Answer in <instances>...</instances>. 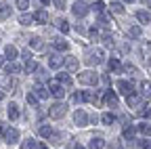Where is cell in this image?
<instances>
[{
	"instance_id": "cell-43",
	"label": "cell",
	"mask_w": 151,
	"mask_h": 149,
	"mask_svg": "<svg viewBox=\"0 0 151 149\" xmlns=\"http://www.w3.org/2000/svg\"><path fill=\"white\" fill-rule=\"evenodd\" d=\"M124 69H126V71H130V73H134V71H137V69H134V65H128V63L124 65Z\"/></svg>"
},
{
	"instance_id": "cell-24",
	"label": "cell",
	"mask_w": 151,
	"mask_h": 149,
	"mask_svg": "<svg viewBox=\"0 0 151 149\" xmlns=\"http://www.w3.org/2000/svg\"><path fill=\"white\" fill-rule=\"evenodd\" d=\"M101 122H103V124H113V122H116V116L109 114V111H105V114L101 116Z\"/></svg>"
},
{
	"instance_id": "cell-5",
	"label": "cell",
	"mask_w": 151,
	"mask_h": 149,
	"mask_svg": "<svg viewBox=\"0 0 151 149\" xmlns=\"http://www.w3.org/2000/svg\"><path fill=\"white\" fill-rule=\"evenodd\" d=\"M88 114H86V111L84 109H78V111H76V114H73V122L76 124H78V126H86L88 124Z\"/></svg>"
},
{
	"instance_id": "cell-45",
	"label": "cell",
	"mask_w": 151,
	"mask_h": 149,
	"mask_svg": "<svg viewBox=\"0 0 151 149\" xmlns=\"http://www.w3.org/2000/svg\"><path fill=\"white\" fill-rule=\"evenodd\" d=\"M23 59H25V61H27V59H32V53H29V50H25V53H23Z\"/></svg>"
},
{
	"instance_id": "cell-3",
	"label": "cell",
	"mask_w": 151,
	"mask_h": 149,
	"mask_svg": "<svg viewBox=\"0 0 151 149\" xmlns=\"http://www.w3.org/2000/svg\"><path fill=\"white\" fill-rule=\"evenodd\" d=\"M48 92H50V95H55L57 99H63L65 97V90H63V86L59 84V82H57V80H48Z\"/></svg>"
},
{
	"instance_id": "cell-50",
	"label": "cell",
	"mask_w": 151,
	"mask_h": 149,
	"mask_svg": "<svg viewBox=\"0 0 151 149\" xmlns=\"http://www.w3.org/2000/svg\"><path fill=\"white\" fill-rule=\"evenodd\" d=\"M147 6H149V9H151V2H147Z\"/></svg>"
},
{
	"instance_id": "cell-21",
	"label": "cell",
	"mask_w": 151,
	"mask_h": 149,
	"mask_svg": "<svg viewBox=\"0 0 151 149\" xmlns=\"http://www.w3.org/2000/svg\"><path fill=\"white\" fill-rule=\"evenodd\" d=\"M137 19H139L141 23H149V21H151V15H149L147 11H137Z\"/></svg>"
},
{
	"instance_id": "cell-29",
	"label": "cell",
	"mask_w": 151,
	"mask_h": 149,
	"mask_svg": "<svg viewBox=\"0 0 151 149\" xmlns=\"http://www.w3.org/2000/svg\"><path fill=\"white\" fill-rule=\"evenodd\" d=\"M128 34H130V38H141V27L139 25H132L128 30Z\"/></svg>"
},
{
	"instance_id": "cell-53",
	"label": "cell",
	"mask_w": 151,
	"mask_h": 149,
	"mask_svg": "<svg viewBox=\"0 0 151 149\" xmlns=\"http://www.w3.org/2000/svg\"><path fill=\"white\" fill-rule=\"evenodd\" d=\"M149 63H151V57H149Z\"/></svg>"
},
{
	"instance_id": "cell-23",
	"label": "cell",
	"mask_w": 151,
	"mask_h": 149,
	"mask_svg": "<svg viewBox=\"0 0 151 149\" xmlns=\"http://www.w3.org/2000/svg\"><path fill=\"white\" fill-rule=\"evenodd\" d=\"M84 101H88V103H97L99 101V97H97V92H92V90H88V92H84Z\"/></svg>"
},
{
	"instance_id": "cell-19",
	"label": "cell",
	"mask_w": 151,
	"mask_h": 149,
	"mask_svg": "<svg viewBox=\"0 0 151 149\" xmlns=\"http://www.w3.org/2000/svg\"><path fill=\"white\" fill-rule=\"evenodd\" d=\"M4 57H6V59H9V61H15V59H17V48H15V46H11V44H9V46H6V48H4Z\"/></svg>"
},
{
	"instance_id": "cell-49",
	"label": "cell",
	"mask_w": 151,
	"mask_h": 149,
	"mask_svg": "<svg viewBox=\"0 0 151 149\" xmlns=\"http://www.w3.org/2000/svg\"><path fill=\"white\" fill-rule=\"evenodd\" d=\"M2 99H4V95H2V92H0V101H2Z\"/></svg>"
},
{
	"instance_id": "cell-36",
	"label": "cell",
	"mask_w": 151,
	"mask_h": 149,
	"mask_svg": "<svg viewBox=\"0 0 151 149\" xmlns=\"http://www.w3.org/2000/svg\"><path fill=\"white\" fill-rule=\"evenodd\" d=\"M55 46H57V48H59V50H67V46H69V44H67L65 40H61V38H59V40H57V42H55Z\"/></svg>"
},
{
	"instance_id": "cell-7",
	"label": "cell",
	"mask_w": 151,
	"mask_h": 149,
	"mask_svg": "<svg viewBox=\"0 0 151 149\" xmlns=\"http://www.w3.org/2000/svg\"><path fill=\"white\" fill-rule=\"evenodd\" d=\"M48 95H50V92H48V88L44 84H36L34 86V97L36 99H48Z\"/></svg>"
},
{
	"instance_id": "cell-18",
	"label": "cell",
	"mask_w": 151,
	"mask_h": 149,
	"mask_svg": "<svg viewBox=\"0 0 151 149\" xmlns=\"http://www.w3.org/2000/svg\"><path fill=\"white\" fill-rule=\"evenodd\" d=\"M57 82H59L61 86H71L73 84V80L67 76V73H59V76H57Z\"/></svg>"
},
{
	"instance_id": "cell-1",
	"label": "cell",
	"mask_w": 151,
	"mask_h": 149,
	"mask_svg": "<svg viewBox=\"0 0 151 149\" xmlns=\"http://www.w3.org/2000/svg\"><path fill=\"white\" fill-rule=\"evenodd\" d=\"M78 80H80L82 84H88V86H97V82H99V76H97L94 71L86 69V71L78 73Z\"/></svg>"
},
{
	"instance_id": "cell-48",
	"label": "cell",
	"mask_w": 151,
	"mask_h": 149,
	"mask_svg": "<svg viewBox=\"0 0 151 149\" xmlns=\"http://www.w3.org/2000/svg\"><path fill=\"white\" fill-rule=\"evenodd\" d=\"M145 116H147V118H151V109H149V111H147V114H145Z\"/></svg>"
},
{
	"instance_id": "cell-6",
	"label": "cell",
	"mask_w": 151,
	"mask_h": 149,
	"mask_svg": "<svg viewBox=\"0 0 151 149\" xmlns=\"http://www.w3.org/2000/svg\"><path fill=\"white\" fill-rule=\"evenodd\" d=\"M116 88L122 92V95H132V92H134V88H132V84L130 82H126V80H118V84H116Z\"/></svg>"
},
{
	"instance_id": "cell-8",
	"label": "cell",
	"mask_w": 151,
	"mask_h": 149,
	"mask_svg": "<svg viewBox=\"0 0 151 149\" xmlns=\"http://www.w3.org/2000/svg\"><path fill=\"white\" fill-rule=\"evenodd\" d=\"M4 139H6V143H9V145L17 143V141H19V130H17V128H6Z\"/></svg>"
},
{
	"instance_id": "cell-30",
	"label": "cell",
	"mask_w": 151,
	"mask_h": 149,
	"mask_svg": "<svg viewBox=\"0 0 151 149\" xmlns=\"http://www.w3.org/2000/svg\"><path fill=\"white\" fill-rule=\"evenodd\" d=\"M57 27H59L63 34H67V32H69V25H67V21H65V19H57Z\"/></svg>"
},
{
	"instance_id": "cell-35",
	"label": "cell",
	"mask_w": 151,
	"mask_h": 149,
	"mask_svg": "<svg viewBox=\"0 0 151 149\" xmlns=\"http://www.w3.org/2000/svg\"><path fill=\"white\" fill-rule=\"evenodd\" d=\"M15 6H19L21 11H25L29 6V0H15Z\"/></svg>"
},
{
	"instance_id": "cell-27",
	"label": "cell",
	"mask_w": 151,
	"mask_h": 149,
	"mask_svg": "<svg viewBox=\"0 0 151 149\" xmlns=\"http://www.w3.org/2000/svg\"><path fill=\"white\" fill-rule=\"evenodd\" d=\"M19 23H21V25H32L34 23V17L32 15H21V17H19Z\"/></svg>"
},
{
	"instance_id": "cell-10",
	"label": "cell",
	"mask_w": 151,
	"mask_h": 149,
	"mask_svg": "<svg viewBox=\"0 0 151 149\" xmlns=\"http://www.w3.org/2000/svg\"><path fill=\"white\" fill-rule=\"evenodd\" d=\"M61 65H63V57H59V55H50L48 67H50V69H59Z\"/></svg>"
},
{
	"instance_id": "cell-17",
	"label": "cell",
	"mask_w": 151,
	"mask_h": 149,
	"mask_svg": "<svg viewBox=\"0 0 151 149\" xmlns=\"http://www.w3.org/2000/svg\"><path fill=\"white\" fill-rule=\"evenodd\" d=\"M9 15H11V4L9 2H2V4H0V21H4Z\"/></svg>"
},
{
	"instance_id": "cell-16",
	"label": "cell",
	"mask_w": 151,
	"mask_h": 149,
	"mask_svg": "<svg viewBox=\"0 0 151 149\" xmlns=\"http://www.w3.org/2000/svg\"><path fill=\"white\" fill-rule=\"evenodd\" d=\"M6 114H9L11 120H17V118H19V105H17V103H11L9 109H6Z\"/></svg>"
},
{
	"instance_id": "cell-26",
	"label": "cell",
	"mask_w": 151,
	"mask_h": 149,
	"mask_svg": "<svg viewBox=\"0 0 151 149\" xmlns=\"http://www.w3.org/2000/svg\"><path fill=\"white\" fill-rule=\"evenodd\" d=\"M134 135H137V128L134 126H126L124 128V139H132Z\"/></svg>"
},
{
	"instance_id": "cell-25",
	"label": "cell",
	"mask_w": 151,
	"mask_h": 149,
	"mask_svg": "<svg viewBox=\"0 0 151 149\" xmlns=\"http://www.w3.org/2000/svg\"><path fill=\"white\" fill-rule=\"evenodd\" d=\"M141 95L143 97H147V95H151V82H141Z\"/></svg>"
},
{
	"instance_id": "cell-11",
	"label": "cell",
	"mask_w": 151,
	"mask_h": 149,
	"mask_svg": "<svg viewBox=\"0 0 151 149\" xmlns=\"http://www.w3.org/2000/svg\"><path fill=\"white\" fill-rule=\"evenodd\" d=\"M32 17H34V21H38V23H46V21H48V13H46L44 9L36 11V13H34Z\"/></svg>"
},
{
	"instance_id": "cell-38",
	"label": "cell",
	"mask_w": 151,
	"mask_h": 149,
	"mask_svg": "<svg viewBox=\"0 0 151 149\" xmlns=\"http://www.w3.org/2000/svg\"><path fill=\"white\" fill-rule=\"evenodd\" d=\"M92 9H94V11H97V13H103V9H105V4L101 2V0H97V2H94V4H92Z\"/></svg>"
},
{
	"instance_id": "cell-40",
	"label": "cell",
	"mask_w": 151,
	"mask_h": 149,
	"mask_svg": "<svg viewBox=\"0 0 151 149\" xmlns=\"http://www.w3.org/2000/svg\"><path fill=\"white\" fill-rule=\"evenodd\" d=\"M71 101H73V103H82V101H84V97H82V92H73V97H71Z\"/></svg>"
},
{
	"instance_id": "cell-4",
	"label": "cell",
	"mask_w": 151,
	"mask_h": 149,
	"mask_svg": "<svg viewBox=\"0 0 151 149\" xmlns=\"http://www.w3.org/2000/svg\"><path fill=\"white\" fill-rule=\"evenodd\" d=\"M71 11H73L76 17H84V15L88 13V4L82 2V0H78V2H73V4H71Z\"/></svg>"
},
{
	"instance_id": "cell-39",
	"label": "cell",
	"mask_w": 151,
	"mask_h": 149,
	"mask_svg": "<svg viewBox=\"0 0 151 149\" xmlns=\"http://www.w3.org/2000/svg\"><path fill=\"white\" fill-rule=\"evenodd\" d=\"M36 71H38V78H40V80H48V73H46V71H44L42 67H38Z\"/></svg>"
},
{
	"instance_id": "cell-42",
	"label": "cell",
	"mask_w": 151,
	"mask_h": 149,
	"mask_svg": "<svg viewBox=\"0 0 151 149\" xmlns=\"http://www.w3.org/2000/svg\"><path fill=\"white\" fill-rule=\"evenodd\" d=\"M4 132H6V124L0 122V137H4Z\"/></svg>"
},
{
	"instance_id": "cell-46",
	"label": "cell",
	"mask_w": 151,
	"mask_h": 149,
	"mask_svg": "<svg viewBox=\"0 0 151 149\" xmlns=\"http://www.w3.org/2000/svg\"><path fill=\"white\" fill-rule=\"evenodd\" d=\"M40 2H42V4H50V0H40Z\"/></svg>"
},
{
	"instance_id": "cell-47",
	"label": "cell",
	"mask_w": 151,
	"mask_h": 149,
	"mask_svg": "<svg viewBox=\"0 0 151 149\" xmlns=\"http://www.w3.org/2000/svg\"><path fill=\"white\" fill-rule=\"evenodd\" d=\"M73 149H84V147L82 145H73Z\"/></svg>"
},
{
	"instance_id": "cell-14",
	"label": "cell",
	"mask_w": 151,
	"mask_h": 149,
	"mask_svg": "<svg viewBox=\"0 0 151 149\" xmlns=\"http://www.w3.org/2000/svg\"><path fill=\"white\" fill-rule=\"evenodd\" d=\"M38 132H40V137H44V139H50L52 137V128H50V124H42L38 128Z\"/></svg>"
},
{
	"instance_id": "cell-41",
	"label": "cell",
	"mask_w": 151,
	"mask_h": 149,
	"mask_svg": "<svg viewBox=\"0 0 151 149\" xmlns=\"http://www.w3.org/2000/svg\"><path fill=\"white\" fill-rule=\"evenodd\" d=\"M139 145H141V149H151V141H147V139H145V141H141Z\"/></svg>"
},
{
	"instance_id": "cell-13",
	"label": "cell",
	"mask_w": 151,
	"mask_h": 149,
	"mask_svg": "<svg viewBox=\"0 0 151 149\" xmlns=\"http://www.w3.org/2000/svg\"><path fill=\"white\" fill-rule=\"evenodd\" d=\"M88 147H90V149H103V147H105V141H103L101 137H92L90 143H88Z\"/></svg>"
},
{
	"instance_id": "cell-32",
	"label": "cell",
	"mask_w": 151,
	"mask_h": 149,
	"mask_svg": "<svg viewBox=\"0 0 151 149\" xmlns=\"http://www.w3.org/2000/svg\"><path fill=\"white\" fill-rule=\"evenodd\" d=\"M137 130H139L141 135H151V126H149V124H139Z\"/></svg>"
},
{
	"instance_id": "cell-34",
	"label": "cell",
	"mask_w": 151,
	"mask_h": 149,
	"mask_svg": "<svg viewBox=\"0 0 151 149\" xmlns=\"http://www.w3.org/2000/svg\"><path fill=\"white\" fill-rule=\"evenodd\" d=\"M107 65H109V69H113V71H118V69H120V61H118L116 57L109 59V63H107Z\"/></svg>"
},
{
	"instance_id": "cell-2",
	"label": "cell",
	"mask_w": 151,
	"mask_h": 149,
	"mask_svg": "<svg viewBox=\"0 0 151 149\" xmlns=\"http://www.w3.org/2000/svg\"><path fill=\"white\" fill-rule=\"evenodd\" d=\"M65 114H67V107H65V103H55V105L48 109V116H50L52 120H61Z\"/></svg>"
},
{
	"instance_id": "cell-31",
	"label": "cell",
	"mask_w": 151,
	"mask_h": 149,
	"mask_svg": "<svg viewBox=\"0 0 151 149\" xmlns=\"http://www.w3.org/2000/svg\"><path fill=\"white\" fill-rule=\"evenodd\" d=\"M36 69H38V63L34 59H27L25 61V71H36Z\"/></svg>"
},
{
	"instance_id": "cell-22",
	"label": "cell",
	"mask_w": 151,
	"mask_h": 149,
	"mask_svg": "<svg viewBox=\"0 0 151 149\" xmlns=\"http://www.w3.org/2000/svg\"><path fill=\"white\" fill-rule=\"evenodd\" d=\"M4 69H6V73H9V76H11V73H19V71H21V67H19L17 63H13V61H9Z\"/></svg>"
},
{
	"instance_id": "cell-28",
	"label": "cell",
	"mask_w": 151,
	"mask_h": 149,
	"mask_svg": "<svg viewBox=\"0 0 151 149\" xmlns=\"http://www.w3.org/2000/svg\"><path fill=\"white\" fill-rule=\"evenodd\" d=\"M109 9H111L113 13H118V15H122V13H124V4H122V2H111V6H109Z\"/></svg>"
},
{
	"instance_id": "cell-12",
	"label": "cell",
	"mask_w": 151,
	"mask_h": 149,
	"mask_svg": "<svg viewBox=\"0 0 151 149\" xmlns=\"http://www.w3.org/2000/svg\"><path fill=\"white\" fill-rule=\"evenodd\" d=\"M63 65H65L67 69H71V71H73V69H78L80 61L76 59V57H65V59H63Z\"/></svg>"
},
{
	"instance_id": "cell-33",
	"label": "cell",
	"mask_w": 151,
	"mask_h": 149,
	"mask_svg": "<svg viewBox=\"0 0 151 149\" xmlns=\"http://www.w3.org/2000/svg\"><path fill=\"white\" fill-rule=\"evenodd\" d=\"M29 46H32V48H42V40L38 38V36H34V38L29 40Z\"/></svg>"
},
{
	"instance_id": "cell-9",
	"label": "cell",
	"mask_w": 151,
	"mask_h": 149,
	"mask_svg": "<svg viewBox=\"0 0 151 149\" xmlns=\"http://www.w3.org/2000/svg\"><path fill=\"white\" fill-rule=\"evenodd\" d=\"M105 103L109 105V107H118V95L113 90H107L105 92Z\"/></svg>"
},
{
	"instance_id": "cell-52",
	"label": "cell",
	"mask_w": 151,
	"mask_h": 149,
	"mask_svg": "<svg viewBox=\"0 0 151 149\" xmlns=\"http://www.w3.org/2000/svg\"><path fill=\"white\" fill-rule=\"evenodd\" d=\"M0 65H2V57H0Z\"/></svg>"
},
{
	"instance_id": "cell-15",
	"label": "cell",
	"mask_w": 151,
	"mask_h": 149,
	"mask_svg": "<svg viewBox=\"0 0 151 149\" xmlns=\"http://www.w3.org/2000/svg\"><path fill=\"white\" fill-rule=\"evenodd\" d=\"M13 78L9 76V73H6V76H4V73H0V86H2V88H13Z\"/></svg>"
},
{
	"instance_id": "cell-44",
	"label": "cell",
	"mask_w": 151,
	"mask_h": 149,
	"mask_svg": "<svg viewBox=\"0 0 151 149\" xmlns=\"http://www.w3.org/2000/svg\"><path fill=\"white\" fill-rule=\"evenodd\" d=\"M55 4L59 6V9H65V0H55Z\"/></svg>"
},
{
	"instance_id": "cell-51",
	"label": "cell",
	"mask_w": 151,
	"mask_h": 149,
	"mask_svg": "<svg viewBox=\"0 0 151 149\" xmlns=\"http://www.w3.org/2000/svg\"><path fill=\"white\" fill-rule=\"evenodd\" d=\"M126 2H134V0H126Z\"/></svg>"
},
{
	"instance_id": "cell-37",
	"label": "cell",
	"mask_w": 151,
	"mask_h": 149,
	"mask_svg": "<svg viewBox=\"0 0 151 149\" xmlns=\"http://www.w3.org/2000/svg\"><path fill=\"white\" fill-rule=\"evenodd\" d=\"M25 101H27L29 105H38V99L34 97V92H27V95H25Z\"/></svg>"
},
{
	"instance_id": "cell-20",
	"label": "cell",
	"mask_w": 151,
	"mask_h": 149,
	"mask_svg": "<svg viewBox=\"0 0 151 149\" xmlns=\"http://www.w3.org/2000/svg\"><path fill=\"white\" fill-rule=\"evenodd\" d=\"M126 101H128V105H130V107H137V105L141 103V97L137 95V92H132V95H128V97H126Z\"/></svg>"
}]
</instances>
